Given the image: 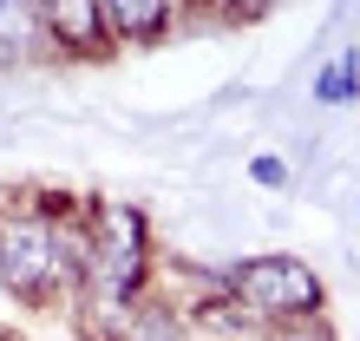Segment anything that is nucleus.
Listing matches in <instances>:
<instances>
[{"label":"nucleus","instance_id":"1","mask_svg":"<svg viewBox=\"0 0 360 341\" xmlns=\"http://www.w3.org/2000/svg\"><path fill=\"white\" fill-rule=\"evenodd\" d=\"M0 289L27 309L53 302V295H72L66 256H59V210L33 204V197L0 204Z\"/></svg>","mask_w":360,"mask_h":341},{"label":"nucleus","instance_id":"2","mask_svg":"<svg viewBox=\"0 0 360 341\" xmlns=\"http://www.w3.org/2000/svg\"><path fill=\"white\" fill-rule=\"evenodd\" d=\"M223 289L243 302V315L256 328H282V322H308L321 315V275H314L302 256H249L223 275Z\"/></svg>","mask_w":360,"mask_h":341},{"label":"nucleus","instance_id":"3","mask_svg":"<svg viewBox=\"0 0 360 341\" xmlns=\"http://www.w3.org/2000/svg\"><path fill=\"white\" fill-rule=\"evenodd\" d=\"M98 20H105V46H151L177 27V7H164V0H98Z\"/></svg>","mask_w":360,"mask_h":341},{"label":"nucleus","instance_id":"4","mask_svg":"<svg viewBox=\"0 0 360 341\" xmlns=\"http://www.w3.org/2000/svg\"><path fill=\"white\" fill-rule=\"evenodd\" d=\"M46 39L66 46V53H105L98 0H53V7H46Z\"/></svg>","mask_w":360,"mask_h":341},{"label":"nucleus","instance_id":"5","mask_svg":"<svg viewBox=\"0 0 360 341\" xmlns=\"http://www.w3.org/2000/svg\"><path fill=\"white\" fill-rule=\"evenodd\" d=\"M46 39V7L39 0H0V59H33Z\"/></svg>","mask_w":360,"mask_h":341},{"label":"nucleus","instance_id":"6","mask_svg":"<svg viewBox=\"0 0 360 341\" xmlns=\"http://www.w3.org/2000/svg\"><path fill=\"white\" fill-rule=\"evenodd\" d=\"M112 341H190V328H184V309L158 302V295H144V302L118 322Z\"/></svg>","mask_w":360,"mask_h":341},{"label":"nucleus","instance_id":"7","mask_svg":"<svg viewBox=\"0 0 360 341\" xmlns=\"http://www.w3.org/2000/svg\"><path fill=\"white\" fill-rule=\"evenodd\" d=\"M262 341H334L321 315H308V322H282V328H262Z\"/></svg>","mask_w":360,"mask_h":341}]
</instances>
